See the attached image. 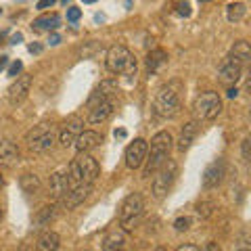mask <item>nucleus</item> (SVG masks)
<instances>
[{"label":"nucleus","instance_id":"1","mask_svg":"<svg viewBox=\"0 0 251 251\" xmlns=\"http://www.w3.org/2000/svg\"><path fill=\"white\" fill-rule=\"evenodd\" d=\"M117 92H120V86L113 80H105L94 88L88 103H86V109H88V124H103L111 117L113 109H115Z\"/></svg>","mask_w":251,"mask_h":251},{"label":"nucleus","instance_id":"2","mask_svg":"<svg viewBox=\"0 0 251 251\" xmlns=\"http://www.w3.org/2000/svg\"><path fill=\"white\" fill-rule=\"evenodd\" d=\"M172 143H174V140H172V134L166 130L157 132V134L151 138V145L147 149V159L143 163V176L145 178H151L155 172L170 159Z\"/></svg>","mask_w":251,"mask_h":251},{"label":"nucleus","instance_id":"3","mask_svg":"<svg viewBox=\"0 0 251 251\" xmlns=\"http://www.w3.org/2000/svg\"><path fill=\"white\" fill-rule=\"evenodd\" d=\"M69 180H72V186L77 184H94V180L100 174V166L99 161L94 159L90 153H77L72 163H69Z\"/></svg>","mask_w":251,"mask_h":251},{"label":"nucleus","instance_id":"4","mask_svg":"<svg viewBox=\"0 0 251 251\" xmlns=\"http://www.w3.org/2000/svg\"><path fill=\"white\" fill-rule=\"evenodd\" d=\"M107 69L111 72L113 75H126V77H132L136 75V57L132 54V50L124 44H115L107 50Z\"/></svg>","mask_w":251,"mask_h":251},{"label":"nucleus","instance_id":"5","mask_svg":"<svg viewBox=\"0 0 251 251\" xmlns=\"http://www.w3.org/2000/svg\"><path fill=\"white\" fill-rule=\"evenodd\" d=\"M145 216V199L140 193H130L120 207V228L124 232H134Z\"/></svg>","mask_w":251,"mask_h":251},{"label":"nucleus","instance_id":"6","mask_svg":"<svg viewBox=\"0 0 251 251\" xmlns=\"http://www.w3.org/2000/svg\"><path fill=\"white\" fill-rule=\"evenodd\" d=\"M193 117L199 122H211L216 120L222 111V99H220V94L214 92V90H207V92H201L197 99L193 100Z\"/></svg>","mask_w":251,"mask_h":251},{"label":"nucleus","instance_id":"7","mask_svg":"<svg viewBox=\"0 0 251 251\" xmlns=\"http://www.w3.org/2000/svg\"><path fill=\"white\" fill-rule=\"evenodd\" d=\"M54 138H57V132H54L52 126L38 124V126H34V128H31L25 134V143L29 147V151L44 153V151H49V149H52Z\"/></svg>","mask_w":251,"mask_h":251},{"label":"nucleus","instance_id":"8","mask_svg":"<svg viewBox=\"0 0 251 251\" xmlns=\"http://www.w3.org/2000/svg\"><path fill=\"white\" fill-rule=\"evenodd\" d=\"M153 111L159 117H176L180 113V99L172 86H161L155 94Z\"/></svg>","mask_w":251,"mask_h":251},{"label":"nucleus","instance_id":"9","mask_svg":"<svg viewBox=\"0 0 251 251\" xmlns=\"http://www.w3.org/2000/svg\"><path fill=\"white\" fill-rule=\"evenodd\" d=\"M153 176H155V178H153V197L161 201V199L170 193V188H172V184H174V180H176V176H178V166H176V161L168 159L159 170L155 172Z\"/></svg>","mask_w":251,"mask_h":251},{"label":"nucleus","instance_id":"10","mask_svg":"<svg viewBox=\"0 0 251 251\" xmlns=\"http://www.w3.org/2000/svg\"><path fill=\"white\" fill-rule=\"evenodd\" d=\"M84 130V120L80 115H69L61 126L59 132V143L63 147H72L75 143V138L80 136V132Z\"/></svg>","mask_w":251,"mask_h":251},{"label":"nucleus","instance_id":"11","mask_svg":"<svg viewBox=\"0 0 251 251\" xmlns=\"http://www.w3.org/2000/svg\"><path fill=\"white\" fill-rule=\"evenodd\" d=\"M147 149H149V143L145 138H136L134 143H130L128 149H126V166L130 170L143 168V163L147 159Z\"/></svg>","mask_w":251,"mask_h":251},{"label":"nucleus","instance_id":"12","mask_svg":"<svg viewBox=\"0 0 251 251\" xmlns=\"http://www.w3.org/2000/svg\"><path fill=\"white\" fill-rule=\"evenodd\" d=\"M90 193H92V184H77V186H72V188H69V191L59 199V205H61L63 209H74V207H77L80 203H84L86 199H88Z\"/></svg>","mask_w":251,"mask_h":251},{"label":"nucleus","instance_id":"13","mask_svg":"<svg viewBox=\"0 0 251 251\" xmlns=\"http://www.w3.org/2000/svg\"><path fill=\"white\" fill-rule=\"evenodd\" d=\"M226 176V163L224 159H216V161H211L209 166L205 168V172H203V176H201V182H203V188H216L222 184V180Z\"/></svg>","mask_w":251,"mask_h":251},{"label":"nucleus","instance_id":"14","mask_svg":"<svg viewBox=\"0 0 251 251\" xmlns=\"http://www.w3.org/2000/svg\"><path fill=\"white\" fill-rule=\"evenodd\" d=\"M29 88H31V75L29 74L17 75V80L9 86V94H6V97H9V103L11 105L23 103L25 97H27V92H29Z\"/></svg>","mask_w":251,"mask_h":251},{"label":"nucleus","instance_id":"15","mask_svg":"<svg viewBox=\"0 0 251 251\" xmlns=\"http://www.w3.org/2000/svg\"><path fill=\"white\" fill-rule=\"evenodd\" d=\"M69 188H72V180H69V172L67 168H61L57 170L54 174L50 176V195L54 201H59L63 195H65Z\"/></svg>","mask_w":251,"mask_h":251},{"label":"nucleus","instance_id":"16","mask_svg":"<svg viewBox=\"0 0 251 251\" xmlns=\"http://www.w3.org/2000/svg\"><path fill=\"white\" fill-rule=\"evenodd\" d=\"M241 74H243L241 63L234 61L232 57H226L222 67H220V82L226 84V86H232V84H237L241 80Z\"/></svg>","mask_w":251,"mask_h":251},{"label":"nucleus","instance_id":"17","mask_svg":"<svg viewBox=\"0 0 251 251\" xmlns=\"http://www.w3.org/2000/svg\"><path fill=\"white\" fill-rule=\"evenodd\" d=\"M21 159L19 147L13 140H0V168H15Z\"/></svg>","mask_w":251,"mask_h":251},{"label":"nucleus","instance_id":"18","mask_svg":"<svg viewBox=\"0 0 251 251\" xmlns=\"http://www.w3.org/2000/svg\"><path fill=\"white\" fill-rule=\"evenodd\" d=\"M100 143H103V136L99 134V132H94V130H82L80 132V136L75 138V149H77V153H90L92 149H97Z\"/></svg>","mask_w":251,"mask_h":251},{"label":"nucleus","instance_id":"19","mask_svg":"<svg viewBox=\"0 0 251 251\" xmlns=\"http://www.w3.org/2000/svg\"><path fill=\"white\" fill-rule=\"evenodd\" d=\"M103 251H124L126 249V232L122 228H113L109 230L103 241H100Z\"/></svg>","mask_w":251,"mask_h":251},{"label":"nucleus","instance_id":"20","mask_svg":"<svg viewBox=\"0 0 251 251\" xmlns=\"http://www.w3.org/2000/svg\"><path fill=\"white\" fill-rule=\"evenodd\" d=\"M59 234L54 230H44L36 241V251H57L59 249Z\"/></svg>","mask_w":251,"mask_h":251},{"label":"nucleus","instance_id":"21","mask_svg":"<svg viewBox=\"0 0 251 251\" xmlns=\"http://www.w3.org/2000/svg\"><path fill=\"white\" fill-rule=\"evenodd\" d=\"M168 63V52L163 49H153L147 54V72L149 74H157L159 69Z\"/></svg>","mask_w":251,"mask_h":251},{"label":"nucleus","instance_id":"22","mask_svg":"<svg viewBox=\"0 0 251 251\" xmlns=\"http://www.w3.org/2000/svg\"><path fill=\"white\" fill-rule=\"evenodd\" d=\"M61 25V17L57 13H49V15H42V17H38L36 21H34V29H38V31H54Z\"/></svg>","mask_w":251,"mask_h":251},{"label":"nucleus","instance_id":"23","mask_svg":"<svg viewBox=\"0 0 251 251\" xmlns=\"http://www.w3.org/2000/svg\"><path fill=\"white\" fill-rule=\"evenodd\" d=\"M195 134H197V124H195V122L184 124V128L180 130V138H178V151L180 153H184L186 149L191 147Z\"/></svg>","mask_w":251,"mask_h":251},{"label":"nucleus","instance_id":"24","mask_svg":"<svg viewBox=\"0 0 251 251\" xmlns=\"http://www.w3.org/2000/svg\"><path fill=\"white\" fill-rule=\"evenodd\" d=\"M19 184H21V191L25 193V195H38L40 193V188H42V184H40V178H38L36 174H23L21 178H19Z\"/></svg>","mask_w":251,"mask_h":251},{"label":"nucleus","instance_id":"25","mask_svg":"<svg viewBox=\"0 0 251 251\" xmlns=\"http://www.w3.org/2000/svg\"><path fill=\"white\" fill-rule=\"evenodd\" d=\"M228 57H232L234 61H239L241 65H245V63L251 59V49H249V44H247L245 40L234 42V46H232V50H230Z\"/></svg>","mask_w":251,"mask_h":251},{"label":"nucleus","instance_id":"26","mask_svg":"<svg viewBox=\"0 0 251 251\" xmlns=\"http://www.w3.org/2000/svg\"><path fill=\"white\" fill-rule=\"evenodd\" d=\"M247 15V6L245 2H230L226 6V17H228L230 23H239L243 21V17Z\"/></svg>","mask_w":251,"mask_h":251},{"label":"nucleus","instance_id":"27","mask_svg":"<svg viewBox=\"0 0 251 251\" xmlns=\"http://www.w3.org/2000/svg\"><path fill=\"white\" fill-rule=\"evenodd\" d=\"M52 218H54V207L52 205H46L42 209H38V214L34 216V226H36V228H44V226L50 224Z\"/></svg>","mask_w":251,"mask_h":251},{"label":"nucleus","instance_id":"28","mask_svg":"<svg viewBox=\"0 0 251 251\" xmlns=\"http://www.w3.org/2000/svg\"><path fill=\"white\" fill-rule=\"evenodd\" d=\"M174 228H176L178 232L188 230V228H191V218H188V216H184V218H178L176 222H174Z\"/></svg>","mask_w":251,"mask_h":251},{"label":"nucleus","instance_id":"29","mask_svg":"<svg viewBox=\"0 0 251 251\" xmlns=\"http://www.w3.org/2000/svg\"><path fill=\"white\" fill-rule=\"evenodd\" d=\"M80 17H82V11L77 9V6H69L67 9V21L75 23V21H80Z\"/></svg>","mask_w":251,"mask_h":251},{"label":"nucleus","instance_id":"30","mask_svg":"<svg viewBox=\"0 0 251 251\" xmlns=\"http://www.w3.org/2000/svg\"><path fill=\"white\" fill-rule=\"evenodd\" d=\"M176 6H178L176 13L180 15V17H191V4H188L186 0H184V2H178Z\"/></svg>","mask_w":251,"mask_h":251},{"label":"nucleus","instance_id":"31","mask_svg":"<svg viewBox=\"0 0 251 251\" xmlns=\"http://www.w3.org/2000/svg\"><path fill=\"white\" fill-rule=\"evenodd\" d=\"M243 159H245V161L251 159V138L249 136L243 140Z\"/></svg>","mask_w":251,"mask_h":251},{"label":"nucleus","instance_id":"32","mask_svg":"<svg viewBox=\"0 0 251 251\" xmlns=\"http://www.w3.org/2000/svg\"><path fill=\"white\" fill-rule=\"evenodd\" d=\"M21 69H23V63H21V61H15V63H13V65L9 67V75H13V77H17V75H19V72H21Z\"/></svg>","mask_w":251,"mask_h":251},{"label":"nucleus","instance_id":"33","mask_svg":"<svg viewBox=\"0 0 251 251\" xmlns=\"http://www.w3.org/2000/svg\"><path fill=\"white\" fill-rule=\"evenodd\" d=\"M52 4H54V0H38L36 9H40V11H44V9H49V6H52Z\"/></svg>","mask_w":251,"mask_h":251},{"label":"nucleus","instance_id":"34","mask_svg":"<svg viewBox=\"0 0 251 251\" xmlns=\"http://www.w3.org/2000/svg\"><path fill=\"white\" fill-rule=\"evenodd\" d=\"M176 251H201L197 245H193V243H184V245H180Z\"/></svg>","mask_w":251,"mask_h":251},{"label":"nucleus","instance_id":"35","mask_svg":"<svg viewBox=\"0 0 251 251\" xmlns=\"http://www.w3.org/2000/svg\"><path fill=\"white\" fill-rule=\"evenodd\" d=\"M205 251H222V249H220V245H218V243H214V241H209V243H207V245H205Z\"/></svg>","mask_w":251,"mask_h":251},{"label":"nucleus","instance_id":"36","mask_svg":"<svg viewBox=\"0 0 251 251\" xmlns=\"http://www.w3.org/2000/svg\"><path fill=\"white\" fill-rule=\"evenodd\" d=\"M29 52H34V54H38V52H42V44H38V42H34V44H29Z\"/></svg>","mask_w":251,"mask_h":251},{"label":"nucleus","instance_id":"37","mask_svg":"<svg viewBox=\"0 0 251 251\" xmlns=\"http://www.w3.org/2000/svg\"><path fill=\"white\" fill-rule=\"evenodd\" d=\"M237 94H239L237 86H234V88H228V97H230V99H234V97H237Z\"/></svg>","mask_w":251,"mask_h":251},{"label":"nucleus","instance_id":"38","mask_svg":"<svg viewBox=\"0 0 251 251\" xmlns=\"http://www.w3.org/2000/svg\"><path fill=\"white\" fill-rule=\"evenodd\" d=\"M59 42H61V38H59L57 34H52V36H50V44L54 46V44H59Z\"/></svg>","mask_w":251,"mask_h":251},{"label":"nucleus","instance_id":"39","mask_svg":"<svg viewBox=\"0 0 251 251\" xmlns=\"http://www.w3.org/2000/svg\"><path fill=\"white\" fill-rule=\"evenodd\" d=\"M6 63H9V59H6V57H0V72H2V69L6 67Z\"/></svg>","mask_w":251,"mask_h":251},{"label":"nucleus","instance_id":"40","mask_svg":"<svg viewBox=\"0 0 251 251\" xmlns=\"http://www.w3.org/2000/svg\"><path fill=\"white\" fill-rule=\"evenodd\" d=\"M21 40H23V36H21V34H15L11 42H13V44H17V42H21Z\"/></svg>","mask_w":251,"mask_h":251},{"label":"nucleus","instance_id":"41","mask_svg":"<svg viewBox=\"0 0 251 251\" xmlns=\"http://www.w3.org/2000/svg\"><path fill=\"white\" fill-rule=\"evenodd\" d=\"M115 136H120V138H124V136H126V130H115Z\"/></svg>","mask_w":251,"mask_h":251},{"label":"nucleus","instance_id":"42","mask_svg":"<svg viewBox=\"0 0 251 251\" xmlns=\"http://www.w3.org/2000/svg\"><path fill=\"white\" fill-rule=\"evenodd\" d=\"M2 186H4V178H2V172H0V191H2Z\"/></svg>","mask_w":251,"mask_h":251},{"label":"nucleus","instance_id":"43","mask_svg":"<svg viewBox=\"0 0 251 251\" xmlns=\"http://www.w3.org/2000/svg\"><path fill=\"white\" fill-rule=\"evenodd\" d=\"M84 4H92V2H97V0H82Z\"/></svg>","mask_w":251,"mask_h":251},{"label":"nucleus","instance_id":"44","mask_svg":"<svg viewBox=\"0 0 251 251\" xmlns=\"http://www.w3.org/2000/svg\"><path fill=\"white\" fill-rule=\"evenodd\" d=\"M0 222H2V207H0Z\"/></svg>","mask_w":251,"mask_h":251},{"label":"nucleus","instance_id":"45","mask_svg":"<svg viewBox=\"0 0 251 251\" xmlns=\"http://www.w3.org/2000/svg\"><path fill=\"white\" fill-rule=\"evenodd\" d=\"M199 2H201V4H203V2H211V0H199Z\"/></svg>","mask_w":251,"mask_h":251},{"label":"nucleus","instance_id":"46","mask_svg":"<svg viewBox=\"0 0 251 251\" xmlns=\"http://www.w3.org/2000/svg\"><path fill=\"white\" fill-rule=\"evenodd\" d=\"M155 251H166V249H163V247H157V249H155Z\"/></svg>","mask_w":251,"mask_h":251},{"label":"nucleus","instance_id":"47","mask_svg":"<svg viewBox=\"0 0 251 251\" xmlns=\"http://www.w3.org/2000/svg\"><path fill=\"white\" fill-rule=\"evenodd\" d=\"M21 251H29V247H21Z\"/></svg>","mask_w":251,"mask_h":251},{"label":"nucleus","instance_id":"48","mask_svg":"<svg viewBox=\"0 0 251 251\" xmlns=\"http://www.w3.org/2000/svg\"><path fill=\"white\" fill-rule=\"evenodd\" d=\"M239 251H249V249H247V247H243V249H239Z\"/></svg>","mask_w":251,"mask_h":251},{"label":"nucleus","instance_id":"49","mask_svg":"<svg viewBox=\"0 0 251 251\" xmlns=\"http://www.w3.org/2000/svg\"><path fill=\"white\" fill-rule=\"evenodd\" d=\"M2 38H4V34H0V40H2Z\"/></svg>","mask_w":251,"mask_h":251},{"label":"nucleus","instance_id":"50","mask_svg":"<svg viewBox=\"0 0 251 251\" xmlns=\"http://www.w3.org/2000/svg\"><path fill=\"white\" fill-rule=\"evenodd\" d=\"M63 2H65V4H67V2H69V0H63Z\"/></svg>","mask_w":251,"mask_h":251},{"label":"nucleus","instance_id":"51","mask_svg":"<svg viewBox=\"0 0 251 251\" xmlns=\"http://www.w3.org/2000/svg\"><path fill=\"white\" fill-rule=\"evenodd\" d=\"M0 13H2V11H0Z\"/></svg>","mask_w":251,"mask_h":251}]
</instances>
